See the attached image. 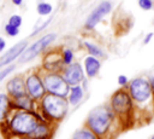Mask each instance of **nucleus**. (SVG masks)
Returning <instances> with one entry per match:
<instances>
[{
    "mask_svg": "<svg viewBox=\"0 0 154 139\" xmlns=\"http://www.w3.org/2000/svg\"><path fill=\"white\" fill-rule=\"evenodd\" d=\"M114 115L116 114L113 112L111 106H106V105L96 106L89 112L87 117V126L97 137H102L109 131L114 121Z\"/></svg>",
    "mask_w": 154,
    "mask_h": 139,
    "instance_id": "obj_1",
    "label": "nucleus"
},
{
    "mask_svg": "<svg viewBox=\"0 0 154 139\" xmlns=\"http://www.w3.org/2000/svg\"><path fill=\"white\" fill-rule=\"evenodd\" d=\"M40 117L31 112L30 110H19L11 117L8 126L13 134L17 135H31V133L37 127Z\"/></svg>",
    "mask_w": 154,
    "mask_h": 139,
    "instance_id": "obj_2",
    "label": "nucleus"
},
{
    "mask_svg": "<svg viewBox=\"0 0 154 139\" xmlns=\"http://www.w3.org/2000/svg\"><path fill=\"white\" fill-rule=\"evenodd\" d=\"M69 105L65 97L57 94H47L42 99V110L48 117L54 120H61L67 112Z\"/></svg>",
    "mask_w": 154,
    "mask_h": 139,
    "instance_id": "obj_3",
    "label": "nucleus"
},
{
    "mask_svg": "<svg viewBox=\"0 0 154 139\" xmlns=\"http://www.w3.org/2000/svg\"><path fill=\"white\" fill-rule=\"evenodd\" d=\"M111 109L119 117H128L134 109V100L125 89H118L111 97Z\"/></svg>",
    "mask_w": 154,
    "mask_h": 139,
    "instance_id": "obj_4",
    "label": "nucleus"
},
{
    "mask_svg": "<svg viewBox=\"0 0 154 139\" xmlns=\"http://www.w3.org/2000/svg\"><path fill=\"white\" fill-rule=\"evenodd\" d=\"M129 93L136 104H143L148 102L153 97L149 80L144 77H136L131 80L129 85Z\"/></svg>",
    "mask_w": 154,
    "mask_h": 139,
    "instance_id": "obj_5",
    "label": "nucleus"
},
{
    "mask_svg": "<svg viewBox=\"0 0 154 139\" xmlns=\"http://www.w3.org/2000/svg\"><path fill=\"white\" fill-rule=\"evenodd\" d=\"M43 83H45V87L47 88V91L49 93H53V94H57L60 97H66L69 91H70L67 81L57 74L46 75Z\"/></svg>",
    "mask_w": 154,
    "mask_h": 139,
    "instance_id": "obj_6",
    "label": "nucleus"
},
{
    "mask_svg": "<svg viewBox=\"0 0 154 139\" xmlns=\"http://www.w3.org/2000/svg\"><path fill=\"white\" fill-rule=\"evenodd\" d=\"M55 39V34H47L45 36H42L40 40L35 41L30 47H28L20 56L19 58V62L20 63H24V62H28L30 59H32L34 57H36L46 46H48L53 40Z\"/></svg>",
    "mask_w": 154,
    "mask_h": 139,
    "instance_id": "obj_7",
    "label": "nucleus"
},
{
    "mask_svg": "<svg viewBox=\"0 0 154 139\" xmlns=\"http://www.w3.org/2000/svg\"><path fill=\"white\" fill-rule=\"evenodd\" d=\"M111 8H112L111 2H108V1H102V2H101L97 7H95V8L91 11V13L88 16V18H87V21H85V28L93 29V28L102 19V17L106 16V15L111 11Z\"/></svg>",
    "mask_w": 154,
    "mask_h": 139,
    "instance_id": "obj_8",
    "label": "nucleus"
},
{
    "mask_svg": "<svg viewBox=\"0 0 154 139\" xmlns=\"http://www.w3.org/2000/svg\"><path fill=\"white\" fill-rule=\"evenodd\" d=\"M26 91L29 93V95L34 99H40L45 95V83L41 82L40 77L35 74L28 76L26 79Z\"/></svg>",
    "mask_w": 154,
    "mask_h": 139,
    "instance_id": "obj_9",
    "label": "nucleus"
},
{
    "mask_svg": "<svg viewBox=\"0 0 154 139\" xmlns=\"http://www.w3.org/2000/svg\"><path fill=\"white\" fill-rule=\"evenodd\" d=\"M64 79L67 81L69 85H78L83 80V71L78 63L69 65L64 71Z\"/></svg>",
    "mask_w": 154,
    "mask_h": 139,
    "instance_id": "obj_10",
    "label": "nucleus"
},
{
    "mask_svg": "<svg viewBox=\"0 0 154 139\" xmlns=\"http://www.w3.org/2000/svg\"><path fill=\"white\" fill-rule=\"evenodd\" d=\"M25 46H26V41H20L19 44L14 45L8 52H6V53L0 58V66H4V65H6V64H8V63L12 62L14 58H17L20 53H23Z\"/></svg>",
    "mask_w": 154,
    "mask_h": 139,
    "instance_id": "obj_11",
    "label": "nucleus"
},
{
    "mask_svg": "<svg viewBox=\"0 0 154 139\" xmlns=\"http://www.w3.org/2000/svg\"><path fill=\"white\" fill-rule=\"evenodd\" d=\"M7 91H8V93L13 98H18V97H22V95H25L26 94L24 82L19 77H14V79H12V80L8 81V83H7Z\"/></svg>",
    "mask_w": 154,
    "mask_h": 139,
    "instance_id": "obj_12",
    "label": "nucleus"
},
{
    "mask_svg": "<svg viewBox=\"0 0 154 139\" xmlns=\"http://www.w3.org/2000/svg\"><path fill=\"white\" fill-rule=\"evenodd\" d=\"M84 68H85L87 75L89 77H93L100 70V62L94 56H89V57H87L84 59Z\"/></svg>",
    "mask_w": 154,
    "mask_h": 139,
    "instance_id": "obj_13",
    "label": "nucleus"
},
{
    "mask_svg": "<svg viewBox=\"0 0 154 139\" xmlns=\"http://www.w3.org/2000/svg\"><path fill=\"white\" fill-rule=\"evenodd\" d=\"M49 128L46 123H38L37 127L35 128V131L31 133L32 139H49Z\"/></svg>",
    "mask_w": 154,
    "mask_h": 139,
    "instance_id": "obj_14",
    "label": "nucleus"
},
{
    "mask_svg": "<svg viewBox=\"0 0 154 139\" xmlns=\"http://www.w3.org/2000/svg\"><path fill=\"white\" fill-rule=\"evenodd\" d=\"M10 108H11V100L6 94L0 93V120H4L8 112H10Z\"/></svg>",
    "mask_w": 154,
    "mask_h": 139,
    "instance_id": "obj_15",
    "label": "nucleus"
},
{
    "mask_svg": "<svg viewBox=\"0 0 154 139\" xmlns=\"http://www.w3.org/2000/svg\"><path fill=\"white\" fill-rule=\"evenodd\" d=\"M83 97V89L78 86V85H75L72 88H71V93H70V97H69V100L72 105H76L81 102Z\"/></svg>",
    "mask_w": 154,
    "mask_h": 139,
    "instance_id": "obj_16",
    "label": "nucleus"
},
{
    "mask_svg": "<svg viewBox=\"0 0 154 139\" xmlns=\"http://www.w3.org/2000/svg\"><path fill=\"white\" fill-rule=\"evenodd\" d=\"M14 104L19 109H23V110H31V108H32V102L26 94L18 97V98H14Z\"/></svg>",
    "mask_w": 154,
    "mask_h": 139,
    "instance_id": "obj_17",
    "label": "nucleus"
},
{
    "mask_svg": "<svg viewBox=\"0 0 154 139\" xmlns=\"http://www.w3.org/2000/svg\"><path fill=\"white\" fill-rule=\"evenodd\" d=\"M72 139H97V135L89 128L88 129L84 128V129L76 131L72 135Z\"/></svg>",
    "mask_w": 154,
    "mask_h": 139,
    "instance_id": "obj_18",
    "label": "nucleus"
},
{
    "mask_svg": "<svg viewBox=\"0 0 154 139\" xmlns=\"http://www.w3.org/2000/svg\"><path fill=\"white\" fill-rule=\"evenodd\" d=\"M84 45H85L88 52H89L91 56H95V57H102V56H103V52H102L96 45L90 44V42H84Z\"/></svg>",
    "mask_w": 154,
    "mask_h": 139,
    "instance_id": "obj_19",
    "label": "nucleus"
},
{
    "mask_svg": "<svg viewBox=\"0 0 154 139\" xmlns=\"http://www.w3.org/2000/svg\"><path fill=\"white\" fill-rule=\"evenodd\" d=\"M51 11H52V6H51L49 4L41 2V4L37 5V12H38L40 15H42V16H46V15L51 13Z\"/></svg>",
    "mask_w": 154,
    "mask_h": 139,
    "instance_id": "obj_20",
    "label": "nucleus"
},
{
    "mask_svg": "<svg viewBox=\"0 0 154 139\" xmlns=\"http://www.w3.org/2000/svg\"><path fill=\"white\" fill-rule=\"evenodd\" d=\"M138 6L144 11H149L154 8V0H138Z\"/></svg>",
    "mask_w": 154,
    "mask_h": 139,
    "instance_id": "obj_21",
    "label": "nucleus"
},
{
    "mask_svg": "<svg viewBox=\"0 0 154 139\" xmlns=\"http://www.w3.org/2000/svg\"><path fill=\"white\" fill-rule=\"evenodd\" d=\"M8 23L11 24V25H14V27H20V24H22V17L20 16H18V15H13V16H11V18L8 19Z\"/></svg>",
    "mask_w": 154,
    "mask_h": 139,
    "instance_id": "obj_22",
    "label": "nucleus"
},
{
    "mask_svg": "<svg viewBox=\"0 0 154 139\" xmlns=\"http://www.w3.org/2000/svg\"><path fill=\"white\" fill-rule=\"evenodd\" d=\"M5 30H6V33H7L10 36H16V35L18 34V28H17V27H14V25H11L10 23H7V24H6Z\"/></svg>",
    "mask_w": 154,
    "mask_h": 139,
    "instance_id": "obj_23",
    "label": "nucleus"
},
{
    "mask_svg": "<svg viewBox=\"0 0 154 139\" xmlns=\"http://www.w3.org/2000/svg\"><path fill=\"white\" fill-rule=\"evenodd\" d=\"M72 52L70 50H65L64 51V63L65 64H70L72 62Z\"/></svg>",
    "mask_w": 154,
    "mask_h": 139,
    "instance_id": "obj_24",
    "label": "nucleus"
},
{
    "mask_svg": "<svg viewBox=\"0 0 154 139\" xmlns=\"http://www.w3.org/2000/svg\"><path fill=\"white\" fill-rule=\"evenodd\" d=\"M13 69H14V66H13V65H11L10 68H6L5 70H2V71L0 73V81H1V80H2V79L6 76V75H8V74H10V73H11Z\"/></svg>",
    "mask_w": 154,
    "mask_h": 139,
    "instance_id": "obj_25",
    "label": "nucleus"
},
{
    "mask_svg": "<svg viewBox=\"0 0 154 139\" xmlns=\"http://www.w3.org/2000/svg\"><path fill=\"white\" fill-rule=\"evenodd\" d=\"M128 77L125 76V75H119L118 76V83L120 85V86H126L128 85Z\"/></svg>",
    "mask_w": 154,
    "mask_h": 139,
    "instance_id": "obj_26",
    "label": "nucleus"
},
{
    "mask_svg": "<svg viewBox=\"0 0 154 139\" xmlns=\"http://www.w3.org/2000/svg\"><path fill=\"white\" fill-rule=\"evenodd\" d=\"M153 35H154L153 33H149V34H147V35L144 36V40H143V44H144V45H147V44H148V42H149V41L152 40V37H153Z\"/></svg>",
    "mask_w": 154,
    "mask_h": 139,
    "instance_id": "obj_27",
    "label": "nucleus"
},
{
    "mask_svg": "<svg viewBox=\"0 0 154 139\" xmlns=\"http://www.w3.org/2000/svg\"><path fill=\"white\" fill-rule=\"evenodd\" d=\"M149 82L152 86V93H153V98H154V77H149Z\"/></svg>",
    "mask_w": 154,
    "mask_h": 139,
    "instance_id": "obj_28",
    "label": "nucleus"
},
{
    "mask_svg": "<svg viewBox=\"0 0 154 139\" xmlns=\"http://www.w3.org/2000/svg\"><path fill=\"white\" fill-rule=\"evenodd\" d=\"M5 48V40L2 37H0V52Z\"/></svg>",
    "mask_w": 154,
    "mask_h": 139,
    "instance_id": "obj_29",
    "label": "nucleus"
},
{
    "mask_svg": "<svg viewBox=\"0 0 154 139\" xmlns=\"http://www.w3.org/2000/svg\"><path fill=\"white\" fill-rule=\"evenodd\" d=\"M22 1H23V0H12V2H13L14 5H19V4H22Z\"/></svg>",
    "mask_w": 154,
    "mask_h": 139,
    "instance_id": "obj_30",
    "label": "nucleus"
},
{
    "mask_svg": "<svg viewBox=\"0 0 154 139\" xmlns=\"http://www.w3.org/2000/svg\"><path fill=\"white\" fill-rule=\"evenodd\" d=\"M150 139H154V134H153V135H152V138H150Z\"/></svg>",
    "mask_w": 154,
    "mask_h": 139,
    "instance_id": "obj_31",
    "label": "nucleus"
},
{
    "mask_svg": "<svg viewBox=\"0 0 154 139\" xmlns=\"http://www.w3.org/2000/svg\"><path fill=\"white\" fill-rule=\"evenodd\" d=\"M20 139H30V138H20Z\"/></svg>",
    "mask_w": 154,
    "mask_h": 139,
    "instance_id": "obj_32",
    "label": "nucleus"
}]
</instances>
